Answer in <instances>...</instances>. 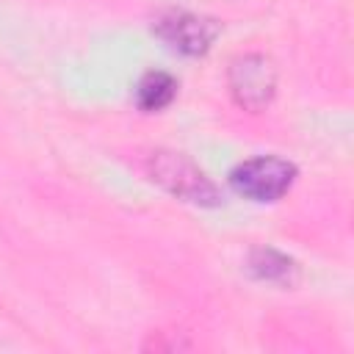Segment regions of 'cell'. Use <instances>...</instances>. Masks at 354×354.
I'll return each mask as SVG.
<instances>
[{
  "mask_svg": "<svg viewBox=\"0 0 354 354\" xmlns=\"http://www.w3.org/2000/svg\"><path fill=\"white\" fill-rule=\"evenodd\" d=\"M293 180H296V166L277 155H260L243 160L230 171L232 191L252 202H277L290 191Z\"/></svg>",
  "mask_w": 354,
  "mask_h": 354,
  "instance_id": "6da1fadb",
  "label": "cell"
},
{
  "mask_svg": "<svg viewBox=\"0 0 354 354\" xmlns=\"http://www.w3.org/2000/svg\"><path fill=\"white\" fill-rule=\"evenodd\" d=\"M149 177L163 185L169 194L194 202V205H218V188L205 177L202 169H196L188 158L177 152H152L149 155Z\"/></svg>",
  "mask_w": 354,
  "mask_h": 354,
  "instance_id": "7a4b0ae2",
  "label": "cell"
},
{
  "mask_svg": "<svg viewBox=\"0 0 354 354\" xmlns=\"http://www.w3.org/2000/svg\"><path fill=\"white\" fill-rule=\"evenodd\" d=\"M227 83H230V94L232 100L243 108V111H263L277 91V69L274 64L260 55V53H249V55H238L230 64L227 72Z\"/></svg>",
  "mask_w": 354,
  "mask_h": 354,
  "instance_id": "3957f363",
  "label": "cell"
},
{
  "mask_svg": "<svg viewBox=\"0 0 354 354\" xmlns=\"http://www.w3.org/2000/svg\"><path fill=\"white\" fill-rule=\"evenodd\" d=\"M158 36L177 53L183 55H202L210 50L218 25L207 17H196V14H185V11H171L166 17L158 19L155 25Z\"/></svg>",
  "mask_w": 354,
  "mask_h": 354,
  "instance_id": "277c9868",
  "label": "cell"
},
{
  "mask_svg": "<svg viewBox=\"0 0 354 354\" xmlns=\"http://www.w3.org/2000/svg\"><path fill=\"white\" fill-rule=\"evenodd\" d=\"M174 91H177V83L171 75L166 72H147L136 88V102L141 111L152 113V111H160L166 108L171 100H174Z\"/></svg>",
  "mask_w": 354,
  "mask_h": 354,
  "instance_id": "5b68a950",
  "label": "cell"
},
{
  "mask_svg": "<svg viewBox=\"0 0 354 354\" xmlns=\"http://www.w3.org/2000/svg\"><path fill=\"white\" fill-rule=\"evenodd\" d=\"M249 271L257 277V279H266V282H293V274H296V266L290 257L274 252V249H254L252 257H249Z\"/></svg>",
  "mask_w": 354,
  "mask_h": 354,
  "instance_id": "8992f818",
  "label": "cell"
}]
</instances>
